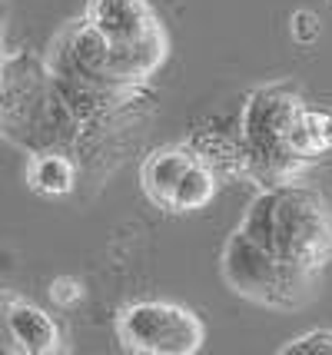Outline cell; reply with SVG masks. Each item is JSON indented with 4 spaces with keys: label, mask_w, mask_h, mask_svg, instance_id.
I'll return each mask as SVG.
<instances>
[{
    "label": "cell",
    "mask_w": 332,
    "mask_h": 355,
    "mask_svg": "<svg viewBox=\"0 0 332 355\" xmlns=\"http://www.w3.org/2000/svg\"><path fill=\"white\" fill-rule=\"evenodd\" d=\"M80 183V163L77 156L64 153V150H44V153H30L27 159V186L37 196H70Z\"/></svg>",
    "instance_id": "ba28073f"
},
{
    "label": "cell",
    "mask_w": 332,
    "mask_h": 355,
    "mask_svg": "<svg viewBox=\"0 0 332 355\" xmlns=\"http://www.w3.org/2000/svg\"><path fill=\"white\" fill-rule=\"evenodd\" d=\"M116 339L137 355H196L206 325L193 309L170 299H137L116 312Z\"/></svg>",
    "instance_id": "5b68a950"
},
{
    "label": "cell",
    "mask_w": 332,
    "mask_h": 355,
    "mask_svg": "<svg viewBox=\"0 0 332 355\" xmlns=\"http://www.w3.org/2000/svg\"><path fill=\"white\" fill-rule=\"evenodd\" d=\"M283 355H332V332L329 329H316L306 332L299 339H289L286 345H279Z\"/></svg>",
    "instance_id": "30bf717a"
},
{
    "label": "cell",
    "mask_w": 332,
    "mask_h": 355,
    "mask_svg": "<svg viewBox=\"0 0 332 355\" xmlns=\"http://www.w3.org/2000/svg\"><path fill=\"white\" fill-rule=\"evenodd\" d=\"M222 282L236 295L250 299L256 306L286 312L306 306L316 293V272H306L299 266L283 263L272 249L256 243L246 230H233L220 259Z\"/></svg>",
    "instance_id": "3957f363"
},
{
    "label": "cell",
    "mask_w": 332,
    "mask_h": 355,
    "mask_svg": "<svg viewBox=\"0 0 332 355\" xmlns=\"http://www.w3.org/2000/svg\"><path fill=\"white\" fill-rule=\"evenodd\" d=\"M239 230L306 272L319 276L332 263V209L309 186L286 183L263 189L250 202Z\"/></svg>",
    "instance_id": "6da1fadb"
},
{
    "label": "cell",
    "mask_w": 332,
    "mask_h": 355,
    "mask_svg": "<svg viewBox=\"0 0 332 355\" xmlns=\"http://www.w3.org/2000/svg\"><path fill=\"white\" fill-rule=\"evenodd\" d=\"M190 143L209 159V166L222 176V183L236 176H250V153L243 139L226 137L220 130H200L190 137Z\"/></svg>",
    "instance_id": "9c48e42d"
},
{
    "label": "cell",
    "mask_w": 332,
    "mask_h": 355,
    "mask_svg": "<svg viewBox=\"0 0 332 355\" xmlns=\"http://www.w3.org/2000/svg\"><path fill=\"white\" fill-rule=\"evenodd\" d=\"M3 349L20 355H53L64 349V332L47 309L3 293Z\"/></svg>",
    "instance_id": "52a82bcc"
},
{
    "label": "cell",
    "mask_w": 332,
    "mask_h": 355,
    "mask_svg": "<svg viewBox=\"0 0 332 355\" xmlns=\"http://www.w3.org/2000/svg\"><path fill=\"white\" fill-rule=\"evenodd\" d=\"M83 20L113 46H140L143 40L166 31L150 0H87Z\"/></svg>",
    "instance_id": "8992f818"
},
{
    "label": "cell",
    "mask_w": 332,
    "mask_h": 355,
    "mask_svg": "<svg viewBox=\"0 0 332 355\" xmlns=\"http://www.w3.org/2000/svg\"><path fill=\"white\" fill-rule=\"evenodd\" d=\"M50 299L57 302V306H64V309H73L80 299H83V282L73 276H60L50 282Z\"/></svg>",
    "instance_id": "7c38bea8"
},
{
    "label": "cell",
    "mask_w": 332,
    "mask_h": 355,
    "mask_svg": "<svg viewBox=\"0 0 332 355\" xmlns=\"http://www.w3.org/2000/svg\"><path fill=\"white\" fill-rule=\"evenodd\" d=\"M319 17L313 14V10H296V14L289 17V33H292V40L302 46H309V44H316L319 40Z\"/></svg>",
    "instance_id": "8fae6325"
},
{
    "label": "cell",
    "mask_w": 332,
    "mask_h": 355,
    "mask_svg": "<svg viewBox=\"0 0 332 355\" xmlns=\"http://www.w3.org/2000/svg\"><path fill=\"white\" fill-rule=\"evenodd\" d=\"M140 186L157 209L186 216V213L206 209L220 196L222 176L186 139V143H173L146 156L140 166Z\"/></svg>",
    "instance_id": "277c9868"
},
{
    "label": "cell",
    "mask_w": 332,
    "mask_h": 355,
    "mask_svg": "<svg viewBox=\"0 0 332 355\" xmlns=\"http://www.w3.org/2000/svg\"><path fill=\"white\" fill-rule=\"evenodd\" d=\"M306 100L289 83H269L246 100L243 110V143L250 153V180L272 189V186L299 183V176L313 163H306L289 150L292 126L299 120Z\"/></svg>",
    "instance_id": "7a4b0ae2"
}]
</instances>
